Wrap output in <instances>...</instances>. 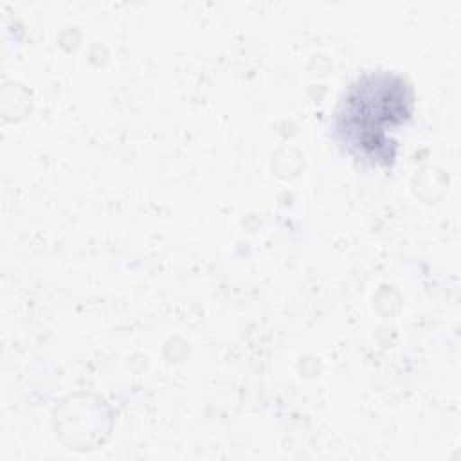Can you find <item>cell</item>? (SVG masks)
Masks as SVG:
<instances>
[{
    "instance_id": "6da1fadb",
    "label": "cell",
    "mask_w": 461,
    "mask_h": 461,
    "mask_svg": "<svg viewBox=\"0 0 461 461\" xmlns=\"http://www.w3.org/2000/svg\"><path fill=\"white\" fill-rule=\"evenodd\" d=\"M411 115L409 86L394 76H367L349 88L339 130L344 140L369 158H391L387 128L402 124Z\"/></svg>"
}]
</instances>
